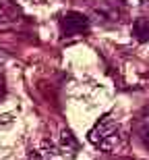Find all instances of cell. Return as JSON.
<instances>
[{
	"instance_id": "cell-2",
	"label": "cell",
	"mask_w": 149,
	"mask_h": 160,
	"mask_svg": "<svg viewBox=\"0 0 149 160\" xmlns=\"http://www.w3.org/2000/svg\"><path fill=\"white\" fill-rule=\"evenodd\" d=\"M60 29H62V36H66V38L81 36V33H85L89 29V19L85 17L83 12L68 11L60 19Z\"/></svg>"
},
{
	"instance_id": "cell-5",
	"label": "cell",
	"mask_w": 149,
	"mask_h": 160,
	"mask_svg": "<svg viewBox=\"0 0 149 160\" xmlns=\"http://www.w3.org/2000/svg\"><path fill=\"white\" fill-rule=\"evenodd\" d=\"M4 96H6V79H4V75L0 73V102L4 100Z\"/></svg>"
},
{
	"instance_id": "cell-4",
	"label": "cell",
	"mask_w": 149,
	"mask_h": 160,
	"mask_svg": "<svg viewBox=\"0 0 149 160\" xmlns=\"http://www.w3.org/2000/svg\"><path fill=\"white\" fill-rule=\"evenodd\" d=\"M133 36L137 42H149V19H135L133 23Z\"/></svg>"
},
{
	"instance_id": "cell-6",
	"label": "cell",
	"mask_w": 149,
	"mask_h": 160,
	"mask_svg": "<svg viewBox=\"0 0 149 160\" xmlns=\"http://www.w3.org/2000/svg\"><path fill=\"white\" fill-rule=\"evenodd\" d=\"M141 137H143V142H145V146L149 148V127H145L143 131H141Z\"/></svg>"
},
{
	"instance_id": "cell-3",
	"label": "cell",
	"mask_w": 149,
	"mask_h": 160,
	"mask_svg": "<svg viewBox=\"0 0 149 160\" xmlns=\"http://www.w3.org/2000/svg\"><path fill=\"white\" fill-rule=\"evenodd\" d=\"M58 152L62 156H66V158H75V156H77V152H79V142L75 139V135H72L68 129H64L62 133H60Z\"/></svg>"
},
{
	"instance_id": "cell-1",
	"label": "cell",
	"mask_w": 149,
	"mask_h": 160,
	"mask_svg": "<svg viewBox=\"0 0 149 160\" xmlns=\"http://www.w3.org/2000/svg\"><path fill=\"white\" fill-rule=\"evenodd\" d=\"M89 142L104 152L116 150L120 143V125L110 114H104L89 131Z\"/></svg>"
},
{
	"instance_id": "cell-7",
	"label": "cell",
	"mask_w": 149,
	"mask_h": 160,
	"mask_svg": "<svg viewBox=\"0 0 149 160\" xmlns=\"http://www.w3.org/2000/svg\"><path fill=\"white\" fill-rule=\"evenodd\" d=\"M147 121H149V108H147Z\"/></svg>"
}]
</instances>
